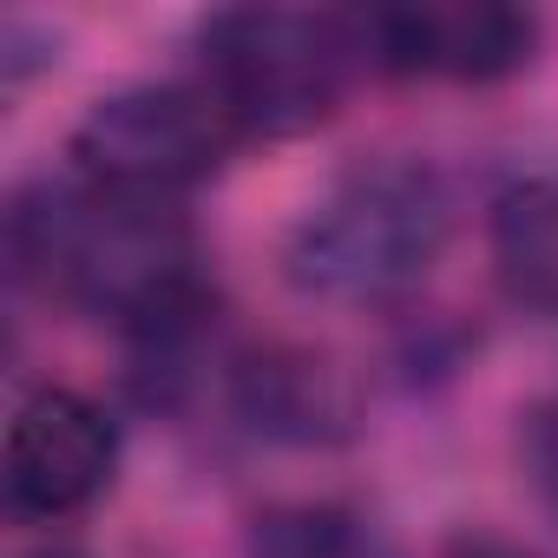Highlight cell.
Returning a JSON list of instances; mask_svg holds the SVG:
<instances>
[{"instance_id": "7c38bea8", "label": "cell", "mask_w": 558, "mask_h": 558, "mask_svg": "<svg viewBox=\"0 0 558 558\" xmlns=\"http://www.w3.org/2000/svg\"><path fill=\"white\" fill-rule=\"evenodd\" d=\"M40 558H80V551H40Z\"/></svg>"}, {"instance_id": "8fae6325", "label": "cell", "mask_w": 558, "mask_h": 558, "mask_svg": "<svg viewBox=\"0 0 558 558\" xmlns=\"http://www.w3.org/2000/svg\"><path fill=\"white\" fill-rule=\"evenodd\" d=\"M447 558H538V551H525V545H512V538H493V532H460V538L447 545Z\"/></svg>"}, {"instance_id": "52a82bcc", "label": "cell", "mask_w": 558, "mask_h": 558, "mask_svg": "<svg viewBox=\"0 0 558 558\" xmlns=\"http://www.w3.org/2000/svg\"><path fill=\"white\" fill-rule=\"evenodd\" d=\"M236 401L256 434L276 440H342L349 434V388L329 362L303 349H269L236 368Z\"/></svg>"}, {"instance_id": "6da1fadb", "label": "cell", "mask_w": 558, "mask_h": 558, "mask_svg": "<svg viewBox=\"0 0 558 558\" xmlns=\"http://www.w3.org/2000/svg\"><path fill=\"white\" fill-rule=\"evenodd\" d=\"M8 250L47 290H66L73 303L151 336L197 310V243L171 210L145 197H80L40 184L14 197Z\"/></svg>"}, {"instance_id": "ba28073f", "label": "cell", "mask_w": 558, "mask_h": 558, "mask_svg": "<svg viewBox=\"0 0 558 558\" xmlns=\"http://www.w3.org/2000/svg\"><path fill=\"white\" fill-rule=\"evenodd\" d=\"M493 269L512 303L558 316V178H519L499 191Z\"/></svg>"}, {"instance_id": "8992f818", "label": "cell", "mask_w": 558, "mask_h": 558, "mask_svg": "<svg viewBox=\"0 0 558 558\" xmlns=\"http://www.w3.org/2000/svg\"><path fill=\"white\" fill-rule=\"evenodd\" d=\"M395 73H440L460 86H493L532 60L538 21L519 8H486V0H460V8H395L362 27Z\"/></svg>"}, {"instance_id": "9c48e42d", "label": "cell", "mask_w": 558, "mask_h": 558, "mask_svg": "<svg viewBox=\"0 0 558 558\" xmlns=\"http://www.w3.org/2000/svg\"><path fill=\"white\" fill-rule=\"evenodd\" d=\"M256 558H349V519L329 506H290L256 519Z\"/></svg>"}, {"instance_id": "30bf717a", "label": "cell", "mask_w": 558, "mask_h": 558, "mask_svg": "<svg viewBox=\"0 0 558 558\" xmlns=\"http://www.w3.org/2000/svg\"><path fill=\"white\" fill-rule=\"evenodd\" d=\"M532 466H538V486H545V499L558 512V414H538V427H532Z\"/></svg>"}, {"instance_id": "7a4b0ae2", "label": "cell", "mask_w": 558, "mask_h": 558, "mask_svg": "<svg viewBox=\"0 0 558 558\" xmlns=\"http://www.w3.org/2000/svg\"><path fill=\"white\" fill-rule=\"evenodd\" d=\"M447 184L414 158L349 171L290 236L296 290L329 303L408 296L447 250Z\"/></svg>"}, {"instance_id": "277c9868", "label": "cell", "mask_w": 558, "mask_h": 558, "mask_svg": "<svg viewBox=\"0 0 558 558\" xmlns=\"http://www.w3.org/2000/svg\"><path fill=\"white\" fill-rule=\"evenodd\" d=\"M230 145H236V125L210 99V86H125V93H106L73 132L80 171L99 191L145 197V204L210 178Z\"/></svg>"}, {"instance_id": "5b68a950", "label": "cell", "mask_w": 558, "mask_h": 558, "mask_svg": "<svg viewBox=\"0 0 558 558\" xmlns=\"http://www.w3.org/2000/svg\"><path fill=\"white\" fill-rule=\"evenodd\" d=\"M112 460V421L73 388H40L8 427V506L27 519H66L106 493Z\"/></svg>"}, {"instance_id": "3957f363", "label": "cell", "mask_w": 558, "mask_h": 558, "mask_svg": "<svg viewBox=\"0 0 558 558\" xmlns=\"http://www.w3.org/2000/svg\"><path fill=\"white\" fill-rule=\"evenodd\" d=\"M349 27L296 8H230L204 27L210 99L230 112L236 132L256 138H296L316 132L349 73Z\"/></svg>"}]
</instances>
